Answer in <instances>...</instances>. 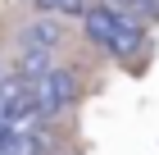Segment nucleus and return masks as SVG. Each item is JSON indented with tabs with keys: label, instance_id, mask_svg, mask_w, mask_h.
Returning <instances> with one entry per match:
<instances>
[{
	"label": "nucleus",
	"instance_id": "1",
	"mask_svg": "<svg viewBox=\"0 0 159 155\" xmlns=\"http://www.w3.org/2000/svg\"><path fill=\"white\" fill-rule=\"evenodd\" d=\"M82 32H86V41H96L100 50H109L114 60H123V64H132L146 50V27L136 18H127L123 9L105 5V0L82 14Z\"/></svg>",
	"mask_w": 159,
	"mask_h": 155
},
{
	"label": "nucleus",
	"instance_id": "2",
	"mask_svg": "<svg viewBox=\"0 0 159 155\" xmlns=\"http://www.w3.org/2000/svg\"><path fill=\"white\" fill-rule=\"evenodd\" d=\"M32 87V100H37L41 119H59V114H68V109L77 105V96H82V82H77V73L68 69V64H59V69H50L46 78H37Z\"/></svg>",
	"mask_w": 159,
	"mask_h": 155
},
{
	"label": "nucleus",
	"instance_id": "3",
	"mask_svg": "<svg viewBox=\"0 0 159 155\" xmlns=\"http://www.w3.org/2000/svg\"><path fill=\"white\" fill-rule=\"evenodd\" d=\"M27 50H46V55H59V46L68 41V23H59V14H41V18H32V23L23 27V36H18Z\"/></svg>",
	"mask_w": 159,
	"mask_h": 155
},
{
	"label": "nucleus",
	"instance_id": "4",
	"mask_svg": "<svg viewBox=\"0 0 159 155\" xmlns=\"http://www.w3.org/2000/svg\"><path fill=\"white\" fill-rule=\"evenodd\" d=\"M91 0H55V14H86Z\"/></svg>",
	"mask_w": 159,
	"mask_h": 155
}]
</instances>
